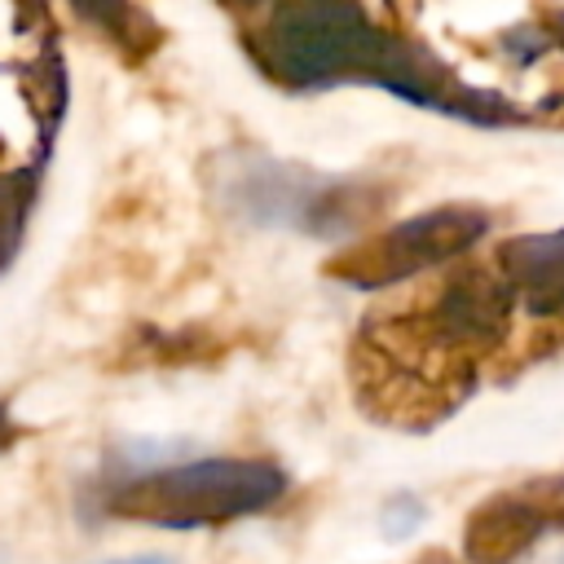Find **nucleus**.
Here are the masks:
<instances>
[{"label":"nucleus","instance_id":"1","mask_svg":"<svg viewBox=\"0 0 564 564\" xmlns=\"http://www.w3.org/2000/svg\"><path fill=\"white\" fill-rule=\"evenodd\" d=\"M282 494L286 476L264 458H194L115 489L110 511L159 529H207L256 516Z\"/></svg>","mask_w":564,"mask_h":564},{"label":"nucleus","instance_id":"2","mask_svg":"<svg viewBox=\"0 0 564 564\" xmlns=\"http://www.w3.org/2000/svg\"><path fill=\"white\" fill-rule=\"evenodd\" d=\"M106 564H176L167 555H123V560H106Z\"/></svg>","mask_w":564,"mask_h":564}]
</instances>
